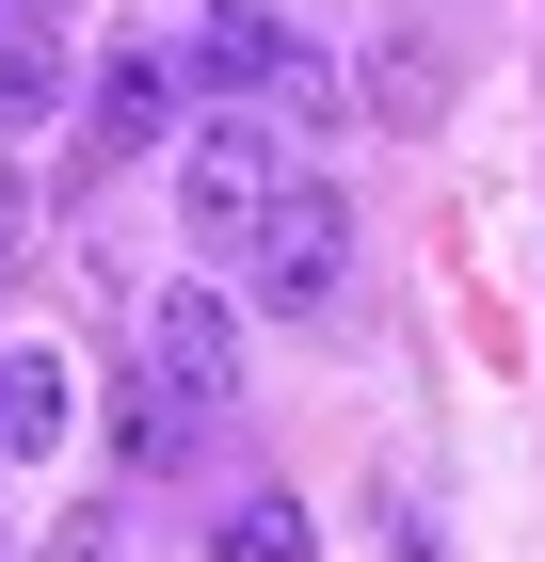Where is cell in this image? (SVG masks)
Here are the masks:
<instances>
[{"mask_svg": "<svg viewBox=\"0 0 545 562\" xmlns=\"http://www.w3.org/2000/svg\"><path fill=\"white\" fill-rule=\"evenodd\" d=\"M145 402H161L177 434L241 402V305H225V290H193V273H177V290L145 305Z\"/></svg>", "mask_w": 545, "mask_h": 562, "instance_id": "6da1fadb", "label": "cell"}, {"mask_svg": "<svg viewBox=\"0 0 545 562\" xmlns=\"http://www.w3.org/2000/svg\"><path fill=\"white\" fill-rule=\"evenodd\" d=\"M16 241H33V210H16V177H0V273H16Z\"/></svg>", "mask_w": 545, "mask_h": 562, "instance_id": "9c48e42d", "label": "cell"}, {"mask_svg": "<svg viewBox=\"0 0 545 562\" xmlns=\"http://www.w3.org/2000/svg\"><path fill=\"white\" fill-rule=\"evenodd\" d=\"M65 113V48H48V16H16L0 33V130H48Z\"/></svg>", "mask_w": 545, "mask_h": 562, "instance_id": "8992f818", "label": "cell"}, {"mask_svg": "<svg viewBox=\"0 0 545 562\" xmlns=\"http://www.w3.org/2000/svg\"><path fill=\"white\" fill-rule=\"evenodd\" d=\"M289 177H305V161L257 130V113H193V145H177V210H193V241H257Z\"/></svg>", "mask_w": 545, "mask_h": 562, "instance_id": "7a4b0ae2", "label": "cell"}, {"mask_svg": "<svg viewBox=\"0 0 545 562\" xmlns=\"http://www.w3.org/2000/svg\"><path fill=\"white\" fill-rule=\"evenodd\" d=\"M33 562H113V515H96V498H65V530H48Z\"/></svg>", "mask_w": 545, "mask_h": 562, "instance_id": "ba28073f", "label": "cell"}, {"mask_svg": "<svg viewBox=\"0 0 545 562\" xmlns=\"http://www.w3.org/2000/svg\"><path fill=\"white\" fill-rule=\"evenodd\" d=\"M305 547H321V530H305V498H273V482L209 530V562H305Z\"/></svg>", "mask_w": 545, "mask_h": 562, "instance_id": "52a82bcc", "label": "cell"}, {"mask_svg": "<svg viewBox=\"0 0 545 562\" xmlns=\"http://www.w3.org/2000/svg\"><path fill=\"white\" fill-rule=\"evenodd\" d=\"M241 258H257V305H273V322H321V305H337V258H353L337 177H289V193H273V225H257Z\"/></svg>", "mask_w": 545, "mask_h": 562, "instance_id": "3957f363", "label": "cell"}, {"mask_svg": "<svg viewBox=\"0 0 545 562\" xmlns=\"http://www.w3.org/2000/svg\"><path fill=\"white\" fill-rule=\"evenodd\" d=\"M65 418H81V370L48 338H16L0 353V450H65Z\"/></svg>", "mask_w": 545, "mask_h": 562, "instance_id": "277c9868", "label": "cell"}, {"mask_svg": "<svg viewBox=\"0 0 545 562\" xmlns=\"http://www.w3.org/2000/svg\"><path fill=\"white\" fill-rule=\"evenodd\" d=\"M96 145H113V161L177 145V65H161V48H128V65H96Z\"/></svg>", "mask_w": 545, "mask_h": 562, "instance_id": "5b68a950", "label": "cell"}]
</instances>
